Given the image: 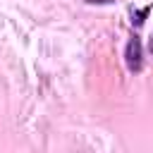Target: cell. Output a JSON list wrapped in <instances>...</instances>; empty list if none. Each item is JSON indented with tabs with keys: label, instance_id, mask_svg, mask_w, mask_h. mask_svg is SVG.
Instances as JSON below:
<instances>
[{
	"label": "cell",
	"instance_id": "3",
	"mask_svg": "<svg viewBox=\"0 0 153 153\" xmlns=\"http://www.w3.org/2000/svg\"><path fill=\"white\" fill-rule=\"evenodd\" d=\"M84 2H88V5H112L115 0H84Z\"/></svg>",
	"mask_w": 153,
	"mask_h": 153
},
{
	"label": "cell",
	"instance_id": "2",
	"mask_svg": "<svg viewBox=\"0 0 153 153\" xmlns=\"http://www.w3.org/2000/svg\"><path fill=\"white\" fill-rule=\"evenodd\" d=\"M146 14H148V7H141V10L136 12V14H131V17H134L131 22H134L136 26H141V24H143V19H146Z\"/></svg>",
	"mask_w": 153,
	"mask_h": 153
},
{
	"label": "cell",
	"instance_id": "1",
	"mask_svg": "<svg viewBox=\"0 0 153 153\" xmlns=\"http://www.w3.org/2000/svg\"><path fill=\"white\" fill-rule=\"evenodd\" d=\"M124 60H127V69L129 72H139L141 69V65H143V48H141V38L139 36L129 38L127 50H124Z\"/></svg>",
	"mask_w": 153,
	"mask_h": 153
}]
</instances>
